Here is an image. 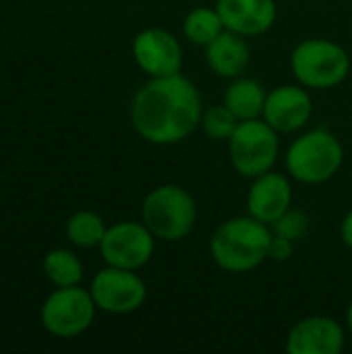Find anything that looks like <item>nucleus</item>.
<instances>
[{
  "mask_svg": "<svg viewBox=\"0 0 352 354\" xmlns=\"http://www.w3.org/2000/svg\"><path fill=\"white\" fill-rule=\"evenodd\" d=\"M201 93L187 77H151L131 102V122L154 145L185 141L201 124Z\"/></svg>",
  "mask_w": 352,
  "mask_h": 354,
  "instance_id": "obj_1",
  "label": "nucleus"
},
{
  "mask_svg": "<svg viewBox=\"0 0 352 354\" xmlns=\"http://www.w3.org/2000/svg\"><path fill=\"white\" fill-rule=\"evenodd\" d=\"M272 236V228L253 216L230 218L212 234L210 255L220 270L228 274H247L268 259Z\"/></svg>",
  "mask_w": 352,
  "mask_h": 354,
  "instance_id": "obj_2",
  "label": "nucleus"
},
{
  "mask_svg": "<svg viewBox=\"0 0 352 354\" xmlns=\"http://www.w3.org/2000/svg\"><path fill=\"white\" fill-rule=\"evenodd\" d=\"M197 201L180 185L166 183L151 189L141 205V220L158 241L178 243L191 234L197 222Z\"/></svg>",
  "mask_w": 352,
  "mask_h": 354,
  "instance_id": "obj_3",
  "label": "nucleus"
},
{
  "mask_svg": "<svg viewBox=\"0 0 352 354\" xmlns=\"http://www.w3.org/2000/svg\"><path fill=\"white\" fill-rule=\"evenodd\" d=\"M344 162L340 139L328 129H313L297 137L286 151V172L303 185L332 180Z\"/></svg>",
  "mask_w": 352,
  "mask_h": 354,
  "instance_id": "obj_4",
  "label": "nucleus"
},
{
  "mask_svg": "<svg viewBox=\"0 0 352 354\" xmlns=\"http://www.w3.org/2000/svg\"><path fill=\"white\" fill-rule=\"evenodd\" d=\"M290 71L307 89H332L346 81L351 73L349 52L326 37H309L295 46Z\"/></svg>",
  "mask_w": 352,
  "mask_h": 354,
  "instance_id": "obj_5",
  "label": "nucleus"
},
{
  "mask_svg": "<svg viewBox=\"0 0 352 354\" xmlns=\"http://www.w3.org/2000/svg\"><path fill=\"white\" fill-rule=\"evenodd\" d=\"M278 131L272 129L263 118L241 120L228 143V156L234 172L245 178H255L274 170L280 156Z\"/></svg>",
  "mask_w": 352,
  "mask_h": 354,
  "instance_id": "obj_6",
  "label": "nucleus"
},
{
  "mask_svg": "<svg viewBox=\"0 0 352 354\" xmlns=\"http://www.w3.org/2000/svg\"><path fill=\"white\" fill-rule=\"evenodd\" d=\"M95 301L89 290L77 286L58 288L41 307L44 328L58 338H75L83 334L95 317Z\"/></svg>",
  "mask_w": 352,
  "mask_h": 354,
  "instance_id": "obj_7",
  "label": "nucleus"
},
{
  "mask_svg": "<svg viewBox=\"0 0 352 354\" xmlns=\"http://www.w3.org/2000/svg\"><path fill=\"white\" fill-rule=\"evenodd\" d=\"M156 251V236L143 222H118L110 226L100 243L102 259L122 270H141Z\"/></svg>",
  "mask_w": 352,
  "mask_h": 354,
  "instance_id": "obj_8",
  "label": "nucleus"
},
{
  "mask_svg": "<svg viewBox=\"0 0 352 354\" xmlns=\"http://www.w3.org/2000/svg\"><path fill=\"white\" fill-rule=\"evenodd\" d=\"M89 292L98 309L114 315L133 313L141 309L147 299V286L135 274V270H122L114 266H108L93 276Z\"/></svg>",
  "mask_w": 352,
  "mask_h": 354,
  "instance_id": "obj_9",
  "label": "nucleus"
},
{
  "mask_svg": "<svg viewBox=\"0 0 352 354\" xmlns=\"http://www.w3.org/2000/svg\"><path fill=\"white\" fill-rule=\"evenodd\" d=\"M133 58L149 79L170 77L183 71L180 41L162 27H147L135 35Z\"/></svg>",
  "mask_w": 352,
  "mask_h": 354,
  "instance_id": "obj_10",
  "label": "nucleus"
},
{
  "mask_svg": "<svg viewBox=\"0 0 352 354\" xmlns=\"http://www.w3.org/2000/svg\"><path fill=\"white\" fill-rule=\"evenodd\" d=\"M313 114V100L301 83L278 85L268 91L261 118L278 133L301 131Z\"/></svg>",
  "mask_w": 352,
  "mask_h": 354,
  "instance_id": "obj_11",
  "label": "nucleus"
},
{
  "mask_svg": "<svg viewBox=\"0 0 352 354\" xmlns=\"http://www.w3.org/2000/svg\"><path fill=\"white\" fill-rule=\"evenodd\" d=\"M344 342V330L334 317L311 315L290 328L284 348L288 354H340Z\"/></svg>",
  "mask_w": 352,
  "mask_h": 354,
  "instance_id": "obj_12",
  "label": "nucleus"
},
{
  "mask_svg": "<svg viewBox=\"0 0 352 354\" xmlns=\"http://www.w3.org/2000/svg\"><path fill=\"white\" fill-rule=\"evenodd\" d=\"M293 207V187L288 176L266 172L253 178L247 193V212L263 224H274L286 209Z\"/></svg>",
  "mask_w": 352,
  "mask_h": 354,
  "instance_id": "obj_13",
  "label": "nucleus"
},
{
  "mask_svg": "<svg viewBox=\"0 0 352 354\" xmlns=\"http://www.w3.org/2000/svg\"><path fill=\"white\" fill-rule=\"evenodd\" d=\"M224 27L245 37L263 35L278 17L276 0H216Z\"/></svg>",
  "mask_w": 352,
  "mask_h": 354,
  "instance_id": "obj_14",
  "label": "nucleus"
},
{
  "mask_svg": "<svg viewBox=\"0 0 352 354\" xmlns=\"http://www.w3.org/2000/svg\"><path fill=\"white\" fill-rule=\"evenodd\" d=\"M205 60L212 73L224 79L243 77L251 62V48L245 35L224 29L212 44L205 46Z\"/></svg>",
  "mask_w": 352,
  "mask_h": 354,
  "instance_id": "obj_15",
  "label": "nucleus"
},
{
  "mask_svg": "<svg viewBox=\"0 0 352 354\" xmlns=\"http://www.w3.org/2000/svg\"><path fill=\"white\" fill-rule=\"evenodd\" d=\"M268 91L257 79L237 77L230 79V85L224 91V104L239 120L261 118Z\"/></svg>",
  "mask_w": 352,
  "mask_h": 354,
  "instance_id": "obj_16",
  "label": "nucleus"
},
{
  "mask_svg": "<svg viewBox=\"0 0 352 354\" xmlns=\"http://www.w3.org/2000/svg\"><path fill=\"white\" fill-rule=\"evenodd\" d=\"M224 21L216 6H195L191 8L185 19H183V33L185 39L193 46H207L212 44L222 31H224Z\"/></svg>",
  "mask_w": 352,
  "mask_h": 354,
  "instance_id": "obj_17",
  "label": "nucleus"
},
{
  "mask_svg": "<svg viewBox=\"0 0 352 354\" xmlns=\"http://www.w3.org/2000/svg\"><path fill=\"white\" fill-rule=\"evenodd\" d=\"M44 274L58 288L77 286L83 280V263L73 251L54 249L44 257Z\"/></svg>",
  "mask_w": 352,
  "mask_h": 354,
  "instance_id": "obj_18",
  "label": "nucleus"
},
{
  "mask_svg": "<svg viewBox=\"0 0 352 354\" xmlns=\"http://www.w3.org/2000/svg\"><path fill=\"white\" fill-rule=\"evenodd\" d=\"M106 224L102 220V216H98L95 212H77L68 218L66 222V236L73 245L81 247V249H91V247H100L104 234H106Z\"/></svg>",
  "mask_w": 352,
  "mask_h": 354,
  "instance_id": "obj_19",
  "label": "nucleus"
},
{
  "mask_svg": "<svg viewBox=\"0 0 352 354\" xmlns=\"http://www.w3.org/2000/svg\"><path fill=\"white\" fill-rule=\"evenodd\" d=\"M239 118L230 112V108L222 102L220 106H210L201 114V129L212 141H228L239 127Z\"/></svg>",
  "mask_w": 352,
  "mask_h": 354,
  "instance_id": "obj_20",
  "label": "nucleus"
},
{
  "mask_svg": "<svg viewBox=\"0 0 352 354\" xmlns=\"http://www.w3.org/2000/svg\"><path fill=\"white\" fill-rule=\"evenodd\" d=\"M309 216L301 209H286L274 224H270L272 232L274 234H280V236H286L295 243L303 241L309 232Z\"/></svg>",
  "mask_w": 352,
  "mask_h": 354,
  "instance_id": "obj_21",
  "label": "nucleus"
},
{
  "mask_svg": "<svg viewBox=\"0 0 352 354\" xmlns=\"http://www.w3.org/2000/svg\"><path fill=\"white\" fill-rule=\"evenodd\" d=\"M295 241L286 239V236H280V234H274L272 236V243H270V251H268V259L272 261H278V263H284L288 261L293 255H295Z\"/></svg>",
  "mask_w": 352,
  "mask_h": 354,
  "instance_id": "obj_22",
  "label": "nucleus"
},
{
  "mask_svg": "<svg viewBox=\"0 0 352 354\" xmlns=\"http://www.w3.org/2000/svg\"><path fill=\"white\" fill-rule=\"evenodd\" d=\"M340 239H342L344 247H349L352 251V209L344 216V220L340 224Z\"/></svg>",
  "mask_w": 352,
  "mask_h": 354,
  "instance_id": "obj_23",
  "label": "nucleus"
},
{
  "mask_svg": "<svg viewBox=\"0 0 352 354\" xmlns=\"http://www.w3.org/2000/svg\"><path fill=\"white\" fill-rule=\"evenodd\" d=\"M346 326H349V330H351L352 334V301L351 305H349V311H346Z\"/></svg>",
  "mask_w": 352,
  "mask_h": 354,
  "instance_id": "obj_24",
  "label": "nucleus"
}]
</instances>
